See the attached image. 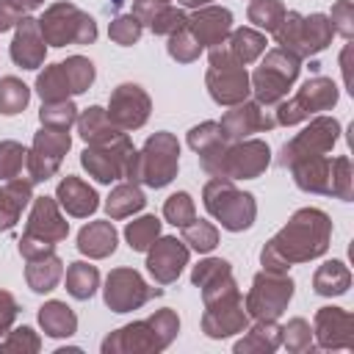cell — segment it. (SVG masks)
I'll list each match as a JSON object with an SVG mask.
<instances>
[{
	"mask_svg": "<svg viewBox=\"0 0 354 354\" xmlns=\"http://www.w3.org/2000/svg\"><path fill=\"white\" fill-rule=\"evenodd\" d=\"M332 218L321 207L296 210L288 224L263 246L260 263L268 271H288L296 263H310L329 249Z\"/></svg>",
	"mask_w": 354,
	"mask_h": 354,
	"instance_id": "6da1fadb",
	"label": "cell"
},
{
	"mask_svg": "<svg viewBox=\"0 0 354 354\" xmlns=\"http://www.w3.org/2000/svg\"><path fill=\"white\" fill-rule=\"evenodd\" d=\"M180 332V318L171 307L152 313L144 321L124 324L102 340V354H155L163 351Z\"/></svg>",
	"mask_w": 354,
	"mask_h": 354,
	"instance_id": "7a4b0ae2",
	"label": "cell"
},
{
	"mask_svg": "<svg viewBox=\"0 0 354 354\" xmlns=\"http://www.w3.org/2000/svg\"><path fill=\"white\" fill-rule=\"evenodd\" d=\"M177 169H180V141L171 133L158 130L130 158L127 180L141 183L147 188H166L177 177Z\"/></svg>",
	"mask_w": 354,
	"mask_h": 354,
	"instance_id": "3957f363",
	"label": "cell"
},
{
	"mask_svg": "<svg viewBox=\"0 0 354 354\" xmlns=\"http://www.w3.org/2000/svg\"><path fill=\"white\" fill-rule=\"evenodd\" d=\"M205 210L230 232H243L254 224L257 202L252 194L235 188V180L227 177H210L202 188Z\"/></svg>",
	"mask_w": 354,
	"mask_h": 354,
	"instance_id": "277c9868",
	"label": "cell"
},
{
	"mask_svg": "<svg viewBox=\"0 0 354 354\" xmlns=\"http://www.w3.org/2000/svg\"><path fill=\"white\" fill-rule=\"evenodd\" d=\"M335 30L326 14H299V11H285L282 22L274 30V39L282 50L293 53L296 58H310L318 55L321 50L329 47Z\"/></svg>",
	"mask_w": 354,
	"mask_h": 354,
	"instance_id": "5b68a950",
	"label": "cell"
},
{
	"mask_svg": "<svg viewBox=\"0 0 354 354\" xmlns=\"http://www.w3.org/2000/svg\"><path fill=\"white\" fill-rule=\"evenodd\" d=\"M299 61L301 58H296L293 53H288L282 47L268 50L263 64L249 75V83H252V91H254V102H260L263 108H271V105L282 102L288 97V88L299 77V69H301Z\"/></svg>",
	"mask_w": 354,
	"mask_h": 354,
	"instance_id": "8992f818",
	"label": "cell"
},
{
	"mask_svg": "<svg viewBox=\"0 0 354 354\" xmlns=\"http://www.w3.org/2000/svg\"><path fill=\"white\" fill-rule=\"evenodd\" d=\"M39 30L50 47L66 44H94L97 41V22L83 8L72 3H53L39 17Z\"/></svg>",
	"mask_w": 354,
	"mask_h": 354,
	"instance_id": "52a82bcc",
	"label": "cell"
},
{
	"mask_svg": "<svg viewBox=\"0 0 354 354\" xmlns=\"http://www.w3.org/2000/svg\"><path fill=\"white\" fill-rule=\"evenodd\" d=\"M271 163V149L260 138H243V141H227L224 149L202 166L210 177H227V180H254L260 177Z\"/></svg>",
	"mask_w": 354,
	"mask_h": 354,
	"instance_id": "ba28073f",
	"label": "cell"
},
{
	"mask_svg": "<svg viewBox=\"0 0 354 354\" xmlns=\"http://www.w3.org/2000/svg\"><path fill=\"white\" fill-rule=\"evenodd\" d=\"M207 61H210V66H207V75H205V86H207L213 102L227 105V108L243 102L249 97V91H252L246 66L232 58L227 44L210 47Z\"/></svg>",
	"mask_w": 354,
	"mask_h": 354,
	"instance_id": "9c48e42d",
	"label": "cell"
},
{
	"mask_svg": "<svg viewBox=\"0 0 354 354\" xmlns=\"http://www.w3.org/2000/svg\"><path fill=\"white\" fill-rule=\"evenodd\" d=\"M337 97H340V91H337L335 80H332V77H321V75H315V77L304 80V83H301V88H299L293 97H288V100L277 102L274 122H277V124H282V127H290V124L307 122L310 116H318L321 111L335 108Z\"/></svg>",
	"mask_w": 354,
	"mask_h": 354,
	"instance_id": "30bf717a",
	"label": "cell"
},
{
	"mask_svg": "<svg viewBox=\"0 0 354 354\" xmlns=\"http://www.w3.org/2000/svg\"><path fill=\"white\" fill-rule=\"evenodd\" d=\"M293 279L288 277V271H257L254 279H252V288L246 293V313L254 318V321H277L290 299H293Z\"/></svg>",
	"mask_w": 354,
	"mask_h": 354,
	"instance_id": "8fae6325",
	"label": "cell"
},
{
	"mask_svg": "<svg viewBox=\"0 0 354 354\" xmlns=\"http://www.w3.org/2000/svg\"><path fill=\"white\" fill-rule=\"evenodd\" d=\"M337 138H340V122L335 116H313L310 124L301 133H296L290 141L282 144L279 158H277V166L290 169L299 160L326 155V152H332V147L337 144Z\"/></svg>",
	"mask_w": 354,
	"mask_h": 354,
	"instance_id": "7c38bea8",
	"label": "cell"
},
{
	"mask_svg": "<svg viewBox=\"0 0 354 354\" xmlns=\"http://www.w3.org/2000/svg\"><path fill=\"white\" fill-rule=\"evenodd\" d=\"M136 155L133 141L127 138V133L105 141V144H88L80 152V166L102 185H111L122 177H127V166L130 158Z\"/></svg>",
	"mask_w": 354,
	"mask_h": 354,
	"instance_id": "4fadbf2b",
	"label": "cell"
},
{
	"mask_svg": "<svg viewBox=\"0 0 354 354\" xmlns=\"http://www.w3.org/2000/svg\"><path fill=\"white\" fill-rule=\"evenodd\" d=\"M249 326V313L243 307V296L241 288L224 290L213 299L205 301V313H202V332L213 340L238 335Z\"/></svg>",
	"mask_w": 354,
	"mask_h": 354,
	"instance_id": "5bb4252c",
	"label": "cell"
},
{
	"mask_svg": "<svg viewBox=\"0 0 354 354\" xmlns=\"http://www.w3.org/2000/svg\"><path fill=\"white\" fill-rule=\"evenodd\" d=\"M163 288H152L147 285V279L136 271V268H113L105 277V288H102V299L113 313H130L144 307L149 299L160 296Z\"/></svg>",
	"mask_w": 354,
	"mask_h": 354,
	"instance_id": "9a60e30c",
	"label": "cell"
},
{
	"mask_svg": "<svg viewBox=\"0 0 354 354\" xmlns=\"http://www.w3.org/2000/svg\"><path fill=\"white\" fill-rule=\"evenodd\" d=\"M69 147H72L69 130L41 127V130L33 136V144H30V149H28V160H25L28 177H30L33 183L50 180V177L61 169V160H64V155L69 152Z\"/></svg>",
	"mask_w": 354,
	"mask_h": 354,
	"instance_id": "2e32d148",
	"label": "cell"
},
{
	"mask_svg": "<svg viewBox=\"0 0 354 354\" xmlns=\"http://www.w3.org/2000/svg\"><path fill=\"white\" fill-rule=\"evenodd\" d=\"M105 111H108L111 122L127 133V130H138L147 124L149 111H152V100L138 83H119L111 91Z\"/></svg>",
	"mask_w": 354,
	"mask_h": 354,
	"instance_id": "e0dca14e",
	"label": "cell"
},
{
	"mask_svg": "<svg viewBox=\"0 0 354 354\" xmlns=\"http://www.w3.org/2000/svg\"><path fill=\"white\" fill-rule=\"evenodd\" d=\"M218 127H221V136L227 141H243L252 133H263V130L277 127V122H274V111L263 108L260 102L243 100L238 105H230V111L221 116Z\"/></svg>",
	"mask_w": 354,
	"mask_h": 354,
	"instance_id": "ac0fdd59",
	"label": "cell"
},
{
	"mask_svg": "<svg viewBox=\"0 0 354 354\" xmlns=\"http://www.w3.org/2000/svg\"><path fill=\"white\" fill-rule=\"evenodd\" d=\"M188 257H191V249L183 241L163 235L147 249V271L158 285H171L188 266Z\"/></svg>",
	"mask_w": 354,
	"mask_h": 354,
	"instance_id": "d6986e66",
	"label": "cell"
},
{
	"mask_svg": "<svg viewBox=\"0 0 354 354\" xmlns=\"http://www.w3.org/2000/svg\"><path fill=\"white\" fill-rule=\"evenodd\" d=\"M313 337L321 348H354V315L343 307H321L313 321Z\"/></svg>",
	"mask_w": 354,
	"mask_h": 354,
	"instance_id": "ffe728a7",
	"label": "cell"
},
{
	"mask_svg": "<svg viewBox=\"0 0 354 354\" xmlns=\"http://www.w3.org/2000/svg\"><path fill=\"white\" fill-rule=\"evenodd\" d=\"M25 232L50 243H58L69 235V221L61 216V205L53 196H33L30 213L25 221Z\"/></svg>",
	"mask_w": 354,
	"mask_h": 354,
	"instance_id": "44dd1931",
	"label": "cell"
},
{
	"mask_svg": "<svg viewBox=\"0 0 354 354\" xmlns=\"http://www.w3.org/2000/svg\"><path fill=\"white\" fill-rule=\"evenodd\" d=\"M185 28L202 47H218L232 30V11L221 6H202L188 17Z\"/></svg>",
	"mask_w": 354,
	"mask_h": 354,
	"instance_id": "7402d4cb",
	"label": "cell"
},
{
	"mask_svg": "<svg viewBox=\"0 0 354 354\" xmlns=\"http://www.w3.org/2000/svg\"><path fill=\"white\" fill-rule=\"evenodd\" d=\"M11 61L22 69H39L44 64V55H47V41L39 30V19L33 17H22L17 22V30H14V39H11Z\"/></svg>",
	"mask_w": 354,
	"mask_h": 354,
	"instance_id": "603a6c76",
	"label": "cell"
},
{
	"mask_svg": "<svg viewBox=\"0 0 354 354\" xmlns=\"http://www.w3.org/2000/svg\"><path fill=\"white\" fill-rule=\"evenodd\" d=\"M130 14L158 36H169L188 25V14L183 8L169 3H155V0H136Z\"/></svg>",
	"mask_w": 354,
	"mask_h": 354,
	"instance_id": "cb8c5ba5",
	"label": "cell"
},
{
	"mask_svg": "<svg viewBox=\"0 0 354 354\" xmlns=\"http://www.w3.org/2000/svg\"><path fill=\"white\" fill-rule=\"evenodd\" d=\"M55 199H58V205H61L69 216H75V218H88V216L100 207L97 191H94L88 183H83L80 177H75V174H66V177L58 183Z\"/></svg>",
	"mask_w": 354,
	"mask_h": 354,
	"instance_id": "d4e9b609",
	"label": "cell"
},
{
	"mask_svg": "<svg viewBox=\"0 0 354 354\" xmlns=\"http://www.w3.org/2000/svg\"><path fill=\"white\" fill-rule=\"evenodd\" d=\"M33 185L36 183L30 177H22V174L3 183V188H0V232L11 230L19 221L22 210L33 199Z\"/></svg>",
	"mask_w": 354,
	"mask_h": 354,
	"instance_id": "484cf974",
	"label": "cell"
},
{
	"mask_svg": "<svg viewBox=\"0 0 354 354\" xmlns=\"http://www.w3.org/2000/svg\"><path fill=\"white\" fill-rule=\"evenodd\" d=\"M293 183L307 191V194H324L332 196V158L318 155V158H307L290 166Z\"/></svg>",
	"mask_w": 354,
	"mask_h": 354,
	"instance_id": "4316f807",
	"label": "cell"
},
{
	"mask_svg": "<svg viewBox=\"0 0 354 354\" xmlns=\"http://www.w3.org/2000/svg\"><path fill=\"white\" fill-rule=\"evenodd\" d=\"M116 243H119V232H116L113 221H88L77 232V249H80V254H86L91 260L111 257L116 252Z\"/></svg>",
	"mask_w": 354,
	"mask_h": 354,
	"instance_id": "83f0119b",
	"label": "cell"
},
{
	"mask_svg": "<svg viewBox=\"0 0 354 354\" xmlns=\"http://www.w3.org/2000/svg\"><path fill=\"white\" fill-rule=\"evenodd\" d=\"M61 277H64V260L55 252L33 257L25 266V282L33 293H50L61 282Z\"/></svg>",
	"mask_w": 354,
	"mask_h": 354,
	"instance_id": "f1b7e54d",
	"label": "cell"
},
{
	"mask_svg": "<svg viewBox=\"0 0 354 354\" xmlns=\"http://www.w3.org/2000/svg\"><path fill=\"white\" fill-rule=\"evenodd\" d=\"M235 343V354H271L282 346V326L277 321H254L252 329Z\"/></svg>",
	"mask_w": 354,
	"mask_h": 354,
	"instance_id": "f546056e",
	"label": "cell"
},
{
	"mask_svg": "<svg viewBox=\"0 0 354 354\" xmlns=\"http://www.w3.org/2000/svg\"><path fill=\"white\" fill-rule=\"evenodd\" d=\"M75 124H77V133H80V138H83L86 144H105V141H111V138H116V136L124 133V130H119V127L111 122L108 111L100 108V105L86 108V111L77 116Z\"/></svg>",
	"mask_w": 354,
	"mask_h": 354,
	"instance_id": "4dcf8cb0",
	"label": "cell"
},
{
	"mask_svg": "<svg viewBox=\"0 0 354 354\" xmlns=\"http://www.w3.org/2000/svg\"><path fill=\"white\" fill-rule=\"evenodd\" d=\"M39 324L44 329V335L50 337H72L77 332V315L72 307H66V301L50 299L39 307Z\"/></svg>",
	"mask_w": 354,
	"mask_h": 354,
	"instance_id": "1f68e13d",
	"label": "cell"
},
{
	"mask_svg": "<svg viewBox=\"0 0 354 354\" xmlns=\"http://www.w3.org/2000/svg\"><path fill=\"white\" fill-rule=\"evenodd\" d=\"M351 288V271L343 260H326L313 274V290L318 296H343Z\"/></svg>",
	"mask_w": 354,
	"mask_h": 354,
	"instance_id": "d6a6232c",
	"label": "cell"
},
{
	"mask_svg": "<svg viewBox=\"0 0 354 354\" xmlns=\"http://www.w3.org/2000/svg\"><path fill=\"white\" fill-rule=\"evenodd\" d=\"M224 144H227V138L221 136L218 122H202L188 130V147L199 155V166H207L224 149Z\"/></svg>",
	"mask_w": 354,
	"mask_h": 354,
	"instance_id": "836d02e7",
	"label": "cell"
},
{
	"mask_svg": "<svg viewBox=\"0 0 354 354\" xmlns=\"http://www.w3.org/2000/svg\"><path fill=\"white\" fill-rule=\"evenodd\" d=\"M224 44L232 53V58L238 64H243V66L257 61L266 53V36L260 30H254V28H232Z\"/></svg>",
	"mask_w": 354,
	"mask_h": 354,
	"instance_id": "e575fe53",
	"label": "cell"
},
{
	"mask_svg": "<svg viewBox=\"0 0 354 354\" xmlns=\"http://www.w3.org/2000/svg\"><path fill=\"white\" fill-rule=\"evenodd\" d=\"M144 205H147L144 191L138 188V183L130 180V183H119V185L108 194V199H105V213H108L111 218H127V216L138 213Z\"/></svg>",
	"mask_w": 354,
	"mask_h": 354,
	"instance_id": "d590c367",
	"label": "cell"
},
{
	"mask_svg": "<svg viewBox=\"0 0 354 354\" xmlns=\"http://www.w3.org/2000/svg\"><path fill=\"white\" fill-rule=\"evenodd\" d=\"M97 288H100V271H97V266L83 263V260L69 263V268H66V293L72 299L86 301V299H91L97 293Z\"/></svg>",
	"mask_w": 354,
	"mask_h": 354,
	"instance_id": "8d00e7d4",
	"label": "cell"
},
{
	"mask_svg": "<svg viewBox=\"0 0 354 354\" xmlns=\"http://www.w3.org/2000/svg\"><path fill=\"white\" fill-rule=\"evenodd\" d=\"M36 94L41 97V102H53V100H69L72 97V86L66 80L64 64H50L44 66V72H39L36 77Z\"/></svg>",
	"mask_w": 354,
	"mask_h": 354,
	"instance_id": "74e56055",
	"label": "cell"
},
{
	"mask_svg": "<svg viewBox=\"0 0 354 354\" xmlns=\"http://www.w3.org/2000/svg\"><path fill=\"white\" fill-rule=\"evenodd\" d=\"M30 102V88L14 77V75H6L0 77V113L3 116H17L28 108Z\"/></svg>",
	"mask_w": 354,
	"mask_h": 354,
	"instance_id": "f35d334b",
	"label": "cell"
},
{
	"mask_svg": "<svg viewBox=\"0 0 354 354\" xmlns=\"http://www.w3.org/2000/svg\"><path fill=\"white\" fill-rule=\"evenodd\" d=\"M124 238H127V246L133 252H147L158 238H160V221L155 216H141V218H133L127 221L124 227Z\"/></svg>",
	"mask_w": 354,
	"mask_h": 354,
	"instance_id": "ab89813d",
	"label": "cell"
},
{
	"mask_svg": "<svg viewBox=\"0 0 354 354\" xmlns=\"http://www.w3.org/2000/svg\"><path fill=\"white\" fill-rule=\"evenodd\" d=\"M39 122H41V127L69 130V127L77 122V105H75L72 100H53V102H41Z\"/></svg>",
	"mask_w": 354,
	"mask_h": 354,
	"instance_id": "60d3db41",
	"label": "cell"
},
{
	"mask_svg": "<svg viewBox=\"0 0 354 354\" xmlns=\"http://www.w3.org/2000/svg\"><path fill=\"white\" fill-rule=\"evenodd\" d=\"M183 243L188 246V249H194V252H199V254H207V252H213L216 246H218V230H216V224H210V221H191V224H185L183 227Z\"/></svg>",
	"mask_w": 354,
	"mask_h": 354,
	"instance_id": "b9f144b4",
	"label": "cell"
},
{
	"mask_svg": "<svg viewBox=\"0 0 354 354\" xmlns=\"http://www.w3.org/2000/svg\"><path fill=\"white\" fill-rule=\"evenodd\" d=\"M246 17H249V22H252L254 28L274 33L277 25H279L282 17H285V6H282V0H252Z\"/></svg>",
	"mask_w": 354,
	"mask_h": 354,
	"instance_id": "7bdbcfd3",
	"label": "cell"
},
{
	"mask_svg": "<svg viewBox=\"0 0 354 354\" xmlns=\"http://www.w3.org/2000/svg\"><path fill=\"white\" fill-rule=\"evenodd\" d=\"M61 64H64L66 80H69V86H72V97H75V94L88 91V86H91V83H94V77H97L94 64H91L88 58H83V55H69V58H66V61H61Z\"/></svg>",
	"mask_w": 354,
	"mask_h": 354,
	"instance_id": "ee69618b",
	"label": "cell"
},
{
	"mask_svg": "<svg viewBox=\"0 0 354 354\" xmlns=\"http://www.w3.org/2000/svg\"><path fill=\"white\" fill-rule=\"evenodd\" d=\"M163 218H166L169 224H174V227L191 224V221L196 218V207H194L191 194H185V191L171 194V196L163 202Z\"/></svg>",
	"mask_w": 354,
	"mask_h": 354,
	"instance_id": "f6af8a7d",
	"label": "cell"
},
{
	"mask_svg": "<svg viewBox=\"0 0 354 354\" xmlns=\"http://www.w3.org/2000/svg\"><path fill=\"white\" fill-rule=\"evenodd\" d=\"M166 50H169V55H171L177 64H191V61L199 58V53H202L205 47L188 33V28H180V30L169 33V44H166Z\"/></svg>",
	"mask_w": 354,
	"mask_h": 354,
	"instance_id": "bcb514c9",
	"label": "cell"
},
{
	"mask_svg": "<svg viewBox=\"0 0 354 354\" xmlns=\"http://www.w3.org/2000/svg\"><path fill=\"white\" fill-rule=\"evenodd\" d=\"M39 348H41V340L30 326L8 329L6 340L0 343V354H36Z\"/></svg>",
	"mask_w": 354,
	"mask_h": 354,
	"instance_id": "7dc6e473",
	"label": "cell"
},
{
	"mask_svg": "<svg viewBox=\"0 0 354 354\" xmlns=\"http://www.w3.org/2000/svg\"><path fill=\"white\" fill-rule=\"evenodd\" d=\"M28 160V149L19 141H0V180H11L22 174V166Z\"/></svg>",
	"mask_w": 354,
	"mask_h": 354,
	"instance_id": "c3c4849f",
	"label": "cell"
},
{
	"mask_svg": "<svg viewBox=\"0 0 354 354\" xmlns=\"http://www.w3.org/2000/svg\"><path fill=\"white\" fill-rule=\"evenodd\" d=\"M332 196L351 202L354 196V171H351V160L346 155L332 158Z\"/></svg>",
	"mask_w": 354,
	"mask_h": 354,
	"instance_id": "681fc988",
	"label": "cell"
},
{
	"mask_svg": "<svg viewBox=\"0 0 354 354\" xmlns=\"http://www.w3.org/2000/svg\"><path fill=\"white\" fill-rule=\"evenodd\" d=\"M282 346L288 351H293V354L313 348V329H310V324L304 318H290L282 326Z\"/></svg>",
	"mask_w": 354,
	"mask_h": 354,
	"instance_id": "f907efd6",
	"label": "cell"
},
{
	"mask_svg": "<svg viewBox=\"0 0 354 354\" xmlns=\"http://www.w3.org/2000/svg\"><path fill=\"white\" fill-rule=\"evenodd\" d=\"M141 33H144V25H141L133 14H122V17H116V19L111 22V28H108L111 41H116V44H122V47L136 44V41L141 39Z\"/></svg>",
	"mask_w": 354,
	"mask_h": 354,
	"instance_id": "816d5d0a",
	"label": "cell"
},
{
	"mask_svg": "<svg viewBox=\"0 0 354 354\" xmlns=\"http://www.w3.org/2000/svg\"><path fill=\"white\" fill-rule=\"evenodd\" d=\"M227 274H232V266H230L224 257H207V260H202L199 266H194L191 282H194L196 288H205V285H210V282H216V279H221V277H227Z\"/></svg>",
	"mask_w": 354,
	"mask_h": 354,
	"instance_id": "f5cc1de1",
	"label": "cell"
},
{
	"mask_svg": "<svg viewBox=\"0 0 354 354\" xmlns=\"http://www.w3.org/2000/svg\"><path fill=\"white\" fill-rule=\"evenodd\" d=\"M329 22H332L335 33H340L343 39H351L354 36V6H351V0H337L332 6Z\"/></svg>",
	"mask_w": 354,
	"mask_h": 354,
	"instance_id": "db71d44e",
	"label": "cell"
},
{
	"mask_svg": "<svg viewBox=\"0 0 354 354\" xmlns=\"http://www.w3.org/2000/svg\"><path fill=\"white\" fill-rule=\"evenodd\" d=\"M17 315H19L17 299H14L8 290H0V337L8 335V329H11L14 321H17Z\"/></svg>",
	"mask_w": 354,
	"mask_h": 354,
	"instance_id": "11a10c76",
	"label": "cell"
},
{
	"mask_svg": "<svg viewBox=\"0 0 354 354\" xmlns=\"http://www.w3.org/2000/svg\"><path fill=\"white\" fill-rule=\"evenodd\" d=\"M50 252H55V243L22 232V238H19V254L25 260H33V257H41V254H50Z\"/></svg>",
	"mask_w": 354,
	"mask_h": 354,
	"instance_id": "9f6ffc18",
	"label": "cell"
},
{
	"mask_svg": "<svg viewBox=\"0 0 354 354\" xmlns=\"http://www.w3.org/2000/svg\"><path fill=\"white\" fill-rule=\"evenodd\" d=\"M25 17V8L17 6L14 0H0V33L17 28V22Z\"/></svg>",
	"mask_w": 354,
	"mask_h": 354,
	"instance_id": "6f0895ef",
	"label": "cell"
},
{
	"mask_svg": "<svg viewBox=\"0 0 354 354\" xmlns=\"http://www.w3.org/2000/svg\"><path fill=\"white\" fill-rule=\"evenodd\" d=\"M351 44H346L343 47V53H340V69H343V83H346V88H351Z\"/></svg>",
	"mask_w": 354,
	"mask_h": 354,
	"instance_id": "680465c9",
	"label": "cell"
},
{
	"mask_svg": "<svg viewBox=\"0 0 354 354\" xmlns=\"http://www.w3.org/2000/svg\"><path fill=\"white\" fill-rule=\"evenodd\" d=\"M17 6H22L25 11H33V8H39V6H44V0H14Z\"/></svg>",
	"mask_w": 354,
	"mask_h": 354,
	"instance_id": "91938a15",
	"label": "cell"
},
{
	"mask_svg": "<svg viewBox=\"0 0 354 354\" xmlns=\"http://www.w3.org/2000/svg\"><path fill=\"white\" fill-rule=\"evenodd\" d=\"M213 0H180V6L185 8H202V6H210Z\"/></svg>",
	"mask_w": 354,
	"mask_h": 354,
	"instance_id": "94428289",
	"label": "cell"
},
{
	"mask_svg": "<svg viewBox=\"0 0 354 354\" xmlns=\"http://www.w3.org/2000/svg\"><path fill=\"white\" fill-rule=\"evenodd\" d=\"M108 3H111V8H122V3H124V0H108Z\"/></svg>",
	"mask_w": 354,
	"mask_h": 354,
	"instance_id": "6125c7cd",
	"label": "cell"
},
{
	"mask_svg": "<svg viewBox=\"0 0 354 354\" xmlns=\"http://www.w3.org/2000/svg\"><path fill=\"white\" fill-rule=\"evenodd\" d=\"M155 3H169V0H155Z\"/></svg>",
	"mask_w": 354,
	"mask_h": 354,
	"instance_id": "be15d7a7",
	"label": "cell"
}]
</instances>
